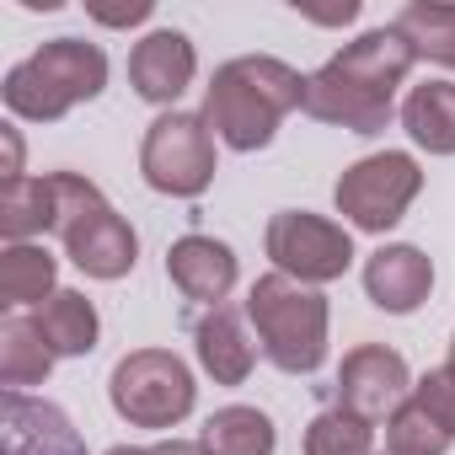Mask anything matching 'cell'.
<instances>
[{
	"label": "cell",
	"mask_w": 455,
	"mask_h": 455,
	"mask_svg": "<svg viewBox=\"0 0 455 455\" xmlns=\"http://www.w3.org/2000/svg\"><path fill=\"white\" fill-rule=\"evenodd\" d=\"M450 444H455V439H450L412 396L386 418V450H396V455H444Z\"/></svg>",
	"instance_id": "cell-24"
},
{
	"label": "cell",
	"mask_w": 455,
	"mask_h": 455,
	"mask_svg": "<svg viewBox=\"0 0 455 455\" xmlns=\"http://www.w3.org/2000/svg\"><path fill=\"white\" fill-rule=\"evenodd\" d=\"M247 322L258 332V348L284 375H316L327 359V295L311 284H295L284 274H263L247 290Z\"/></svg>",
	"instance_id": "cell-4"
},
{
	"label": "cell",
	"mask_w": 455,
	"mask_h": 455,
	"mask_svg": "<svg viewBox=\"0 0 455 455\" xmlns=\"http://www.w3.org/2000/svg\"><path fill=\"white\" fill-rule=\"evenodd\" d=\"M54 370V348L38 332V316H6L0 322V386L6 391H28L44 386Z\"/></svg>",
	"instance_id": "cell-18"
},
{
	"label": "cell",
	"mask_w": 455,
	"mask_h": 455,
	"mask_svg": "<svg viewBox=\"0 0 455 455\" xmlns=\"http://www.w3.org/2000/svg\"><path fill=\"white\" fill-rule=\"evenodd\" d=\"M108 455H150V450H140V444H113Z\"/></svg>",
	"instance_id": "cell-29"
},
{
	"label": "cell",
	"mask_w": 455,
	"mask_h": 455,
	"mask_svg": "<svg viewBox=\"0 0 455 455\" xmlns=\"http://www.w3.org/2000/svg\"><path fill=\"white\" fill-rule=\"evenodd\" d=\"M198 444H204V455H274L279 428H274V418H268V412L231 402V407L209 412V423H204Z\"/></svg>",
	"instance_id": "cell-19"
},
{
	"label": "cell",
	"mask_w": 455,
	"mask_h": 455,
	"mask_svg": "<svg viewBox=\"0 0 455 455\" xmlns=\"http://www.w3.org/2000/svg\"><path fill=\"white\" fill-rule=\"evenodd\" d=\"M140 172L166 198H198L214 182V134L204 113H161L145 129Z\"/></svg>",
	"instance_id": "cell-8"
},
{
	"label": "cell",
	"mask_w": 455,
	"mask_h": 455,
	"mask_svg": "<svg viewBox=\"0 0 455 455\" xmlns=\"http://www.w3.org/2000/svg\"><path fill=\"white\" fill-rule=\"evenodd\" d=\"M316 124H332V129H348V134H380L391 124V92L348 76L343 65H322L316 76H306V102H300Z\"/></svg>",
	"instance_id": "cell-10"
},
{
	"label": "cell",
	"mask_w": 455,
	"mask_h": 455,
	"mask_svg": "<svg viewBox=\"0 0 455 455\" xmlns=\"http://www.w3.org/2000/svg\"><path fill=\"white\" fill-rule=\"evenodd\" d=\"M263 247L274 258V274L295 279V284H332L348 274L354 263V236L338 220L311 214V209H279L263 231Z\"/></svg>",
	"instance_id": "cell-7"
},
{
	"label": "cell",
	"mask_w": 455,
	"mask_h": 455,
	"mask_svg": "<svg viewBox=\"0 0 455 455\" xmlns=\"http://www.w3.org/2000/svg\"><path fill=\"white\" fill-rule=\"evenodd\" d=\"M380 455H396V450H380Z\"/></svg>",
	"instance_id": "cell-31"
},
{
	"label": "cell",
	"mask_w": 455,
	"mask_h": 455,
	"mask_svg": "<svg viewBox=\"0 0 455 455\" xmlns=\"http://www.w3.org/2000/svg\"><path fill=\"white\" fill-rule=\"evenodd\" d=\"M166 279L177 284L182 300L220 311V300L236 290V252L225 247V242H214V236L193 231V236H182V242L166 247Z\"/></svg>",
	"instance_id": "cell-13"
},
{
	"label": "cell",
	"mask_w": 455,
	"mask_h": 455,
	"mask_svg": "<svg viewBox=\"0 0 455 455\" xmlns=\"http://www.w3.org/2000/svg\"><path fill=\"white\" fill-rule=\"evenodd\" d=\"M150 12H156L150 0H129V6H113V12H108V6H92V17H97L102 28H134V22H145Z\"/></svg>",
	"instance_id": "cell-26"
},
{
	"label": "cell",
	"mask_w": 455,
	"mask_h": 455,
	"mask_svg": "<svg viewBox=\"0 0 455 455\" xmlns=\"http://www.w3.org/2000/svg\"><path fill=\"white\" fill-rule=\"evenodd\" d=\"M193 348H198L204 375H214V386H242V380L252 375V364H258V348H252V338H247V322H242V311H231V306L209 311V316L193 327Z\"/></svg>",
	"instance_id": "cell-15"
},
{
	"label": "cell",
	"mask_w": 455,
	"mask_h": 455,
	"mask_svg": "<svg viewBox=\"0 0 455 455\" xmlns=\"http://www.w3.org/2000/svg\"><path fill=\"white\" fill-rule=\"evenodd\" d=\"M102 86H108V54L86 38H54L6 70L0 97L28 124H60L70 108L102 97Z\"/></svg>",
	"instance_id": "cell-3"
},
{
	"label": "cell",
	"mask_w": 455,
	"mask_h": 455,
	"mask_svg": "<svg viewBox=\"0 0 455 455\" xmlns=\"http://www.w3.org/2000/svg\"><path fill=\"white\" fill-rule=\"evenodd\" d=\"M193 76H198V54H193L188 33H177V28H156L129 49V86L156 108H172L193 86Z\"/></svg>",
	"instance_id": "cell-12"
},
{
	"label": "cell",
	"mask_w": 455,
	"mask_h": 455,
	"mask_svg": "<svg viewBox=\"0 0 455 455\" xmlns=\"http://www.w3.org/2000/svg\"><path fill=\"white\" fill-rule=\"evenodd\" d=\"M423 193V172L407 150H380V156H364L354 161L338 188H332V204L338 214L354 225V231H370V236H386L391 225H402V214L412 209V198Z\"/></svg>",
	"instance_id": "cell-6"
},
{
	"label": "cell",
	"mask_w": 455,
	"mask_h": 455,
	"mask_svg": "<svg viewBox=\"0 0 455 455\" xmlns=\"http://www.w3.org/2000/svg\"><path fill=\"white\" fill-rule=\"evenodd\" d=\"M444 370H450V375H455V338H450V364H444Z\"/></svg>",
	"instance_id": "cell-30"
},
{
	"label": "cell",
	"mask_w": 455,
	"mask_h": 455,
	"mask_svg": "<svg viewBox=\"0 0 455 455\" xmlns=\"http://www.w3.org/2000/svg\"><path fill=\"white\" fill-rule=\"evenodd\" d=\"M38 332L54 348V359H86L97 348L102 322H97V306L81 290H60L54 300L38 306Z\"/></svg>",
	"instance_id": "cell-16"
},
{
	"label": "cell",
	"mask_w": 455,
	"mask_h": 455,
	"mask_svg": "<svg viewBox=\"0 0 455 455\" xmlns=\"http://www.w3.org/2000/svg\"><path fill=\"white\" fill-rule=\"evenodd\" d=\"M54 236L65 242V258L86 279H124L140 263L134 225L102 198V188L81 172H54Z\"/></svg>",
	"instance_id": "cell-2"
},
{
	"label": "cell",
	"mask_w": 455,
	"mask_h": 455,
	"mask_svg": "<svg viewBox=\"0 0 455 455\" xmlns=\"http://www.w3.org/2000/svg\"><path fill=\"white\" fill-rule=\"evenodd\" d=\"M412 396V375H407V359L386 343H359L354 354H343V370H338V407L359 412L364 423L375 418H391L402 402Z\"/></svg>",
	"instance_id": "cell-9"
},
{
	"label": "cell",
	"mask_w": 455,
	"mask_h": 455,
	"mask_svg": "<svg viewBox=\"0 0 455 455\" xmlns=\"http://www.w3.org/2000/svg\"><path fill=\"white\" fill-rule=\"evenodd\" d=\"M428 290H434V263H428L418 247H407V242L380 247V252L364 263V295H370L380 311H391V316H412V311L428 300Z\"/></svg>",
	"instance_id": "cell-14"
},
{
	"label": "cell",
	"mask_w": 455,
	"mask_h": 455,
	"mask_svg": "<svg viewBox=\"0 0 455 455\" xmlns=\"http://www.w3.org/2000/svg\"><path fill=\"white\" fill-rule=\"evenodd\" d=\"M0 455H86V439L65 418V407L6 391L0 396Z\"/></svg>",
	"instance_id": "cell-11"
},
{
	"label": "cell",
	"mask_w": 455,
	"mask_h": 455,
	"mask_svg": "<svg viewBox=\"0 0 455 455\" xmlns=\"http://www.w3.org/2000/svg\"><path fill=\"white\" fill-rule=\"evenodd\" d=\"M306 102V76L274 54H242L220 65L204 92V124L231 150H263L274 145L279 124Z\"/></svg>",
	"instance_id": "cell-1"
},
{
	"label": "cell",
	"mask_w": 455,
	"mask_h": 455,
	"mask_svg": "<svg viewBox=\"0 0 455 455\" xmlns=\"http://www.w3.org/2000/svg\"><path fill=\"white\" fill-rule=\"evenodd\" d=\"M6 134V182H17L22 177V134L17 129H0Z\"/></svg>",
	"instance_id": "cell-27"
},
{
	"label": "cell",
	"mask_w": 455,
	"mask_h": 455,
	"mask_svg": "<svg viewBox=\"0 0 455 455\" xmlns=\"http://www.w3.org/2000/svg\"><path fill=\"white\" fill-rule=\"evenodd\" d=\"M60 279V263L38 247V242H22V247H6L0 252V306L17 311V306H44L54 300Z\"/></svg>",
	"instance_id": "cell-20"
},
{
	"label": "cell",
	"mask_w": 455,
	"mask_h": 455,
	"mask_svg": "<svg viewBox=\"0 0 455 455\" xmlns=\"http://www.w3.org/2000/svg\"><path fill=\"white\" fill-rule=\"evenodd\" d=\"M412 402L455 439V375H450V370H428V375L412 386Z\"/></svg>",
	"instance_id": "cell-25"
},
{
	"label": "cell",
	"mask_w": 455,
	"mask_h": 455,
	"mask_svg": "<svg viewBox=\"0 0 455 455\" xmlns=\"http://www.w3.org/2000/svg\"><path fill=\"white\" fill-rule=\"evenodd\" d=\"M402 129L412 134L418 150L428 156H455V86L450 81H423L402 102Z\"/></svg>",
	"instance_id": "cell-17"
},
{
	"label": "cell",
	"mask_w": 455,
	"mask_h": 455,
	"mask_svg": "<svg viewBox=\"0 0 455 455\" xmlns=\"http://www.w3.org/2000/svg\"><path fill=\"white\" fill-rule=\"evenodd\" d=\"M150 455H204V444L198 439H161V444H150Z\"/></svg>",
	"instance_id": "cell-28"
},
{
	"label": "cell",
	"mask_w": 455,
	"mask_h": 455,
	"mask_svg": "<svg viewBox=\"0 0 455 455\" xmlns=\"http://www.w3.org/2000/svg\"><path fill=\"white\" fill-rule=\"evenodd\" d=\"M193 370L172 348H134L108 375V402L134 428H177L193 412Z\"/></svg>",
	"instance_id": "cell-5"
},
{
	"label": "cell",
	"mask_w": 455,
	"mask_h": 455,
	"mask_svg": "<svg viewBox=\"0 0 455 455\" xmlns=\"http://www.w3.org/2000/svg\"><path fill=\"white\" fill-rule=\"evenodd\" d=\"M396 28L407 33L418 60H434V65L455 70V6H439V0H407V6L396 12Z\"/></svg>",
	"instance_id": "cell-22"
},
{
	"label": "cell",
	"mask_w": 455,
	"mask_h": 455,
	"mask_svg": "<svg viewBox=\"0 0 455 455\" xmlns=\"http://www.w3.org/2000/svg\"><path fill=\"white\" fill-rule=\"evenodd\" d=\"M44 231H54V182L49 177L6 182V193H0V236H6V247H22Z\"/></svg>",
	"instance_id": "cell-21"
},
{
	"label": "cell",
	"mask_w": 455,
	"mask_h": 455,
	"mask_svg": "<svg viewBox=\"0 0 455 455\" xmlns=\"http://www.w3.org/2000/svg\"><path fill=\"white\" fill-rule=\"evenodd\" d=\"M370 444H375V428L348 407H327L306 428V455H370Z\"/></svg>",
	"instance_id": "cell-23"
}]
</instances>
